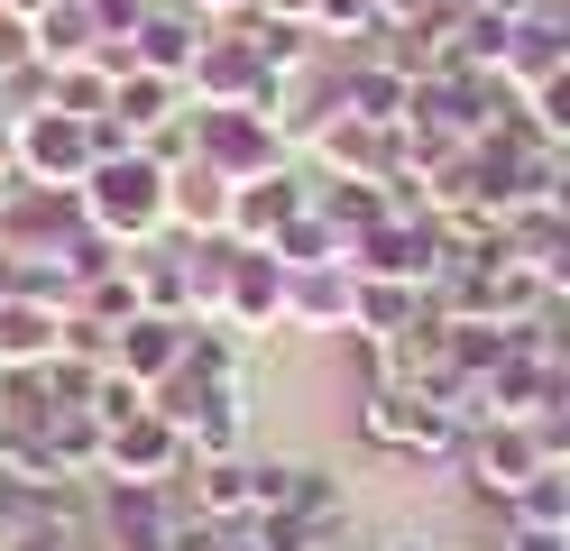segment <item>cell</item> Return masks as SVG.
I'll list each match as a JSON object with an SVG mask.
<instances>
[{"label":"cell","instance_id":"obj_1","mask_svg":"<svg viewBox=\"0 0 570 551\" xmlns=\"http://www.w3.org/2000/svg\"><path fill=\"white\" fill-rule=\"evenodd\" d=\"M83 220L111 248H157L175 220H166V157H148V147H129V157H101L83 175Z\"/></svg>","mask_w":570,"mask_h":551},{"label":"cell","instance_id":"obj_2","mask_svg":"<svg viewBox=\"0 0 570 551\" xmlns=\"http://www.w3.org/2000/svg\"><path fill=\"white\" fill-rule=\"evenodd\" d=\"M360 441L368 451H405V460H460L470 432H460L423 386H368L360 395Z\"/></svg>","mask_w":570,"mask_h":551},{"label":"cell","instance_id":"obj_3","mask_svg":"<svg viewBox=\"0 0 570 551\" xmlns=\"http://www.w3.org/2000/svg\"><path fill=\"white\" fill-rule=\"evenodd\" d=\"M194 157H203L212 175H230V184H258V175L304 166L295 138H285L267 110H194Z\"/></svg>","mask_w":570,"mask_h":551},{"label":"cell","instance_id":"obj_4","mask_svg":"<svg viewBox=\"0 0 570 551\" xmlns=\"http://www.w3.org/2000/svg\"><path fill=\"white\" fill-rule=\"evenodd\" d=\"M83 230H92L83 194H56V184H10V203H0V248L19 267H65V248Z\"/></svg>","mask_w":570,"mask_h":551},{"label":"cell","instance_id":"obj_5","mask_svg":"<svg viewBox=\"0 0 570 551\" xmlns=\"http://www.w3.org/2000/svg\"><path fill=\"white\" fill-rule=\"evenodd\" d=\"M185 92H194V110H267V56H258V37H248V28H212L194 73H185Z\"/></svg>","mask_w":570,"mask_h":551},{"label":"cell","instance_id":"obj_6","mask_svg":"<svg viewBox=\"0 0 570 551\" xmlns=\"http://www.w3.org/2000/svg\"><path fill=\"white\" fill-rule=\"evenodd\" d=\"M185 469H194V451L157 404L111 423V441H101V478H120V488H185Z\"/></svg>","mask_w":570,"mask_h":551},{"label":"cell","instance_id":"obj_7","mask_svg":"<svg viewBox=\"0 0 570 551\" xmlns=\"http://www.w3.org/2000/svg\"><path fill=\"white\" fill-rule=\"evenodd\" d=\"M185 496L175 488H120V478H92V542L101 551H166Z\"/></svg>","mask_w":570,"mask_h":551},{"label":"cell","instance_id":"obj_8","mask_svg":"<svg viewBox=\"0 0 570 551\" xmlns=\"http://www.w3.org/2000/svg\"><path fill=\"white\" fill-rule=\"evenodd\" d=\"M451 469H460V488H470V496H488L497 514H507L515 488L543 469V451H533V423H479L470 441H460V460H451Z\"/></svg>","mask_w":570,"mask_h":551},{"label":"cell","instance_id":"obj_9","mask_svg":"<svg viewBox=\"0 0 570 551\" xmlns=\"http://www.w3.org/2000/svg\"><path fill=\"white\" fill-rule=\"evenodd\" d=\"M360 322V267L323 257V267H285V331H313V341H350Z\"/></svg>","mask_w":570,"mask_h":551},{"label":"cell","instance_id":"obj_10","mask_svg":"<svg viewBox=\"0 0 570 551\" xmlns=\"http://www.w3.org/2000/svg\"><path fill=\"white\" fill-rule=\"evenodd\" d=\"M212 322L248 331V341L285 331V257H276V248H239V239H230V276H222V313H212Z\"/></svg>","mask_w":570,"mask_h":551},{"label":"cell","instance_id":"obj_11","mask_svg":"<svg viewBox=\"0 0 570 551\" xmlns=\"http://www.w3.org/2000/svg\"><path fill=\"white\" fill-rule=\"evenodd\" d=\"M92 175V129L65 120V110H38L19 120V184H56V194H83Z\"/></svg>","mask_w":570,"mask_h":551},{"label":"cell","instance_id":"obj_12","mask_svg":"<svg viewBox=\"0 0 570 551\" xmlns=\"http://www.w3.org/2000/svg\"><path fill=\"white\" fill-rule=\"evenodd\" d=\"M304 157H313V175H341V184H386V175H396V129L332 110V120L304 138Z\"/></svg>","mask_w":570,"mask_h":551},{"label":"cell","instance_id":"obj_13","mask_svg":"<svg viewBox=\"0 0 570 551\" xmlns=\"http://www.w3.org/2000/svg\"><path fill=\"white\" fill-rule=\"evenodd\" d=\"M185 350H194V322H185V313H138L129 331H111V367H120V377H138L148 395L185 367Z\"/></svg>","mask_w":570,"mask_h":551},{"label":"cell","instance_id":"obj_14","mask_svg":"<svg viewBox=\"0 0 570 551\" xmlns=\"http://www.w3.org/2000/svg\"><path fill=\"white\" fill-rule=\"evenodd\" d=\"M166 220L175 239H230V175H212L203 157L166 166Z\"/></svg>","mask_w":570,"mask_h":551},{"label":"cell","instance_id":"obj_15","mask_svg":"<svg viewBox=\"0 0 570 551\" xmlns=\"http://www.w3.org/2000/svg\"><path fill=\"white\" fill-rule=\"evenodd\" d=\"M304 203H313V175H304V166L258 175V184H230V239H239V248H267Z\"/></svg>","mask_w":570,"mask_h":551},{"label":"cell","instance_id":"obj_16","mask_svg":"<svg viewBox=\"0 0 570 551\" xmlns=\"http://www.w3.org/2000/svg\"><path fill=\"white\" fill-rule=\"evenodd\" d=\"M175 496H185V514H203V524H248V514H258V451H239V460H194Z\"/></svg>","mask_w":570,"mask_h":551},{"label":"cell","instance_id":"obj_17","mask_svg":"<svg viewBox=\"0 0 570 551\" xmlns=\"http://www.w3.org/2000/svg\"><path fill=\"white\" fill-rule=\"evenodd\" d=\"M111 120L148 147V138H166V129L194 120V92L175 83V73H148V65H138V73H120V83H111Z\"/></svg>","mask_w":570,"mask_h":551},{"label":"cell","instance_id":"obj_18","mask_svg":"<svg viewBox=\"0 0 570 551\" xmlns=\"http://www.w3.org/2000/svg\"><path fill=\"white\" fill-rule=\"evenodd\" d=\"M65 322H75V313L38 304V294H10V304H0V367H47V358H65Z\"/></svg>","mask_w":570,"mask_h":551},{"label":"cell","instance_id":"obj_19","mask_svg":"<svg viewBox=\"0 0 570 551\" xmlns=\"http://www.w3.org/2000/svg\"><path fill=\"white\" fill-rule=\"evenodd\" d=\"M203 37H212V19H194L185 0H157V10H148V28H138V65H148V73H175V83H185V73H194V56H203Z\"/></svg>","mask_w":570,"mask_h":551},{"label":"cell","instance_id":"obj_20","mask_svg":"<svg viewBox=\"0 0 570 551\" xmlns=\"http://www.w3.org/2000/svg\"><path fill=\"white\" fill-rule=\"evenodd\" d=\"M515 257H524L533 276H543L552 304H570V211H552V203L515 211Z\"/></svg>","mask_w":570,"mask_h":551},{"label":"cell","instance_id":"obj_21","mask_svg":"<svg viewBox=\"0 0 570 551\" xmlns=\"http://www.w3.org/2000/svg\"><path fill=\"white\" fill-rule=\"evenodd\" d=\"M423 313H433V294H423V285L360 276V322H350V331H368V341H396V331H414Z\"/></svg>","mask_w":570,"mask_h":551},{"label":"cell","instance_id":"obj_22","mask_svg":"<svg viewBox=\"0 0 570 551\" xmlns=\"http://www.w3.org/2000/svg\"><path fill=\"white\" fill-rule=\"evenodd\" d=\"M75 313H83V322H101V331H129L138 313H148V285H138V267L120 257L111 276H92V285H83V304H75Z\"/></svg>","mask_w":570,"mask_h":551},{"label":"cell","instance_id":"obj_23","mask_svg":"<svg viewBox=\"0 0 570 551\" xmlns=\"http://www.w3.org/2000/svg\"><path fill=\"white\" fill-rule=\"evenodd\" d=\"M92 47H101V37H92V19H83V0H56V10L38 19V65L65 73V65H83Z\"/></svg>","mask_w":570,"mask_h":551},{"label":"cell","instance_id":"obj_24","mask_svg":"<svg viewBox=\"0 0 570 551\" xmlns=\"http://www.w3.org/2000/svg\"><path fill=\"white\" fill-rule=\"evenodd\" d=\"M507 524H561L570 533V469H533L507 505Z\"/></svg>","mask_w":570,"mask_h":551},{"label":"cell","instance_id":"obj_25","mask_svg":"<svg viewBox=\"0 0 570 551\" xmlns=\"http://www.w3.org/2000/svg\"><path fill=\"white\" fill-rule=\"evenodd\" d=\"M524 120H533V138H543V147H561V157H570V65L543 73V83L524 92Z\"/></svg>","mask_w":570,"mask_h":551},{"label":"cell","instance_id":"obj_26","mask_svg":"<svg viewBox=\"0 0 570 551\" xmlns=\"http://www.w3.org/2000/svg\"><path fill=\"white\" fill-rule=\"evenodd\" d=\"M56 110H65V120H111V73H101L92 56L65 65L56 73Z\"/></svg>","mask_w":570,"mask_h":551},{"label":"cell","instance_id":"obj_27","mask_svg":"<svg viewBox=\"0 0 570 551\" xmlns=\"http://www.w3.org/2000/svg\"><path fill=\"white\" fill-rule=\"evenodd\" d=\"M267 248L285 257V267H323V257H341V239H332V220H323V211H313V203H304L295 220H285V230H276Z\"/></svg>","mask_w":570,"mask_h":551},{"label":"cell","instance_id":"obj_28","mask_svg":"<svg viewBox=\"0 0 570 551\" xmlns=\"http://www.w3.org/2000/svg\"><path fill=\"white\" fill-rule=\"evenodd\" d=\"M92 414H101V423L148 414V386H138V377H120V367H101V377H92Z\"/></svg>","mask_w":570,"mask_h":551},{"label":"cell","instance_id":"obj_29","mask_svg":"<svg viewBox=\"0 0 570 551\" xmlns=\"http://www.w3.org/2000/svg\"><path fill=\"white\" fill-rule=\"evenodd\" d=\"M533 451H543V469H570V395L533 414Z\"/></svg>","mask_w":570,"mask_h":551},{"label":"cell","instance_id":"obj_30","mask_svg":"<svg viewBox=\"0 0 570 551\" xmlns=\"http://www.w3.org/2000/svg\"><path fill=\"white\" fill-rule=\"evenodd\" d=\"M38 65V28H28L19 10H0V83H10V73H28Z\"/></svg>","mask_w":570,"mask_h":551},{"label":"cell","instance_id":"obj_31","mask_svg":"<svg viewBox=\"0 0 570 551\" xmlns=\"http://www.w3.org/2000/svg\"><path fill=\"white\" fill-rule=\"evenodd\" d=\"M166 551H230V524H203V514H175Z\"/></svg>","mask_w":570,"mask_h":551},{"label":"cell","instance_id":"obj_32","mask_svg":"<svg viewBox=\"0 0 570 551\" xmlns=\"http://www.w3.org/2000/svg\"><path fill=\"white\" fill-rule=\"evenodd\" d=\"M497 551H570V533H561V524H507Z\"/></svg>","mask_w":570,"mask_h":551},{"label":"cell","instance_id":"obj_33","mask_svg":"<svg viewBox=\"0 0 570 551\" xmlns=\"http://www.w3.org/2000/svg\"><path fill=\"white\" fill-rule=\"evenodd\" d=\"M386 10V28H414V19H442V10H460V0H377Z\"/></svg>","mask_w":570,"mask_h":551},{"label":"cell","instance_id":"obj_34","mask_svg":"<svg viewBox=\"0 0 570 551\" xmlns=\"http://www.w3.org/2000/svg\"><path fill=\"white\" fill-rule=\"evenodd\" d=\"M185 10H194V19H212V28H230V19L258 10V0H185Z\"/></svg>","mask_w":570,"mask_h":551},{"label":"cell","instance_id":"obj_35","mask_svg":"<svg viewBox=\"0 0 570 551\" xmlns=\"http://www.w3.org/2000/svg\"><path fill=\"white\" fill-rule=\"evenodd\" d=\"M313 10L323 0H258V19H285V28H313Z\"/></svg>","mask_w":570,"mask_h":551},{"label":"cell","instance_id":"obj_36","mask_svg":"<svg viewBox=\"0 0 570 551\" xmlns=\"http://www.w3.org/2000/svg\"><path fill=\"white\" fill-rule=\"evenodd\" d=\"M377 551H451V542H433V533H386Z\"/></svg>","mask_w":570,"mask_h":551},{"label":"cell","instance_id":"obj_37","mask_svg":"<svg viewBox=\"0 0 570 551\" xmlns=\"http://www.w3.org/2000/svg\"><path fill=\"white\" fill-rule=\"evenodd\" d=\"M470 10H497V19H533L543 0H470Z\"/></svg>","mask_w":570,"mask_h":551},{"label":"cell","instance_id":"obj_38","mask_svg":"<svg viewBox=\"0 0 570 551\" xmlns=\"http://www.w3.org/2000/svg\"><path fill=\"white\" fill-rule=\"evenodd\" d=\"M19 276H28V267H19L10 248H0V304H10V294H19Z\"/></svg>","mask_w":570,"mask_h":551},{"label":"cell","instance_id":"obj_39","mask_svg":"<svg viewBox=\"0 0 570 551\" xmlns=\"http://www.w3.org/2000/svg\"><path fill=\"white\" fill-rule=\"evenodd\" d=\"M0 10H19V19H28V28H38V19H47V10H56V0H0Z\"/></svg>","mask_w":570,"mask_h":551},{"label":"cell","instance_id":"obj_40","mask_svg":"<svg viewBox=\"0 0 570 551\" xmlns=\"http://www.w3.org/2000/svg\"><path fill=\"white\" fill-rule=\"evenodd\" d=\"M552 211H570V157L552 166Z\"/></svg>","mask_w":570,"mask_h":551},{"label":"cell","instance_id":"obj_41","mask_svg":"<svg viewBox=\"0 0 570 551\" xmlns=\"http://www.w3.org/2000/svg\"><path fill=\"white\" fill-rule=\"evenodd\" d=\"M561 341H570V304H561Z\"/></svg>","mask_w":570,"mask_h":551},{"label":"cell","instance_id":"obj_42","mask_svg":"<svg viewBox=\"0 0 570 551\" xmlns=\"http://www.w3.org/2000/svg\"><path fill=\"white\" fill-rule=\"evenodd\" d=\"M0 533H10V505H0Z\"/></svg>","mask_w":570,"mask_h":551},{"label":"cell","instance_id":"obj_43","mask_svg":"<svg viewBox=\"0 0 570 551\" xmlns=\"http://www.w3.org/2000/svg\"><path fill=\"white\" fill-rule=\"evenodd\" d=\"M341 551H350V542H341Z\"/></svg>","mask_w":570,"mask_h":551}]
</instances>
